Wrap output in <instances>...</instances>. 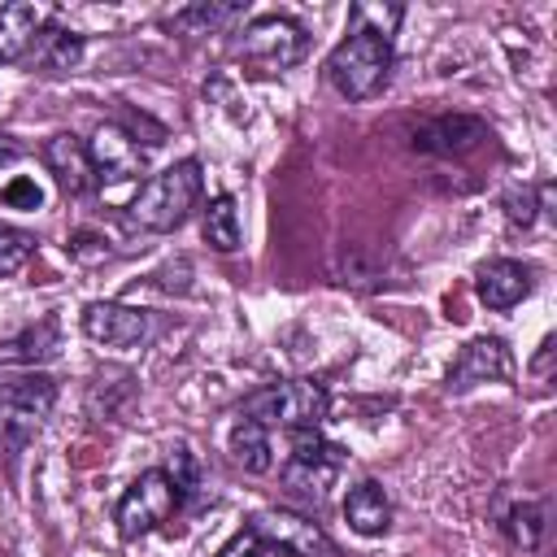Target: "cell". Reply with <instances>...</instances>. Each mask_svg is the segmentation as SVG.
Masks as SVG:
<instances>
[{"label": "cell", "instance_id": "6da1fadb", "mask_svg": "<svg viewBox=\"0 0 557 557\" xmlns=\"http://www.w3.org/2000/svg\"><path fill=\"white\" fill-rule=\"evenodd\" d=\"M200 200V165L196 161H178V165H165L161 174H152L135 200H131V222L139 231H152V235H165L174 226L187 222V213L196 209Z\"/></svg>", "mask_w": 557, "mask_h": 557}, {"label": "cell", "instance_id": "7a4b0ae2", "mask_svg": "<svg viewBox=\"0 0 557 557\" xmlns=\"http://www.w3.org/2000/svg\"><path fill=\"white\" fill-rule=\"evenodd\" d=\"M387 70H392V39L370 26H352L348 39H339L335 52L326 57V78L348 100H370L387 83Z\"/></svg>", "mask_w": 557, "mask_h": 557}, {"label": "cell", "instance_id": "3957f363", "mask_svg": "<svg viewBox=\"0 0 557 557\" xmlns=\"http://www.w3.org/2000/svg\"><path fill=\"white\" fill-rule=\"evenodd\" d=\"M331 409V396L322 383L313 379H287V383H270L261 392H252L239 405V418L257 422V426H292V431H313Z\"/></svg>", "mask_w": 557, "mask_h": 557}, {"label": "cell", "instance_id": "277c9868", "mask_svg": "<svg viewBox=\"0 0 557 557\" xmlns=\"http://www.w3.org/2000/svg\"><path fill=\"white\" fill-rule=\"evenodd\" d=\"M339 470H344V448L326 444L318 431H296L292 435V453L283 461V487L287 492H296L305 500H326Z\"/></svg>", "mask_w": 557, "mask_h": 557}, {"label": "cell", "instance_id": "5b68a950", "mask_svg": "<svg viewBox=\"0 0 557 557\" xmlns=\"http://www.w3.org/2000/svg\"><path fill=\"white\" fill-rule=\"evenodd\" d=\"M57 387L48 374H26L0 392V453H17L48 418Z\"/></svg>", "mask_w": 557, "mask_h": 557}, {"label": "cell", "instance_id": "8992f818", "mask_svg": "<svg viewBox=\"0 0 557 557\" xmlns=\"http://www.w3.org/2000/svg\"><path fill=\"white\" fill-rule=\"evenodd\" d=\"M174 509H178V487H174V479H170L165 470H144V474L126 487V496L117 500L113 522H117L122 540H139V535L157 531Z\"/></svg>", "mask_w": 557, "mask_h": 557}, {"label": "cell", "instance_id": "52a82bcc", "mask_svg": "<svg viewBox=\"0 0 557 557\" xmlns=\"http://www.w3.org/2000/svg\"><path fill=\"white\" fill-rule=\"evenodd\" d=\"M309 39L305 30L292 22V17H278V13H265V17H252L244 26V39H239V52L244 61H252L261 74H278V70H292L300 57H305Z\"/></svg>", "mask_w": 557, "mask_h": 557}, {"label": "cell", "instance_id": "ba28073f", "mask_svg": "<svg viewBox=\"0 0 557 557\" xmlns=\"http://www.w3.org/2000/svg\"><path fill=\"white\" fill-rule=\"evenodd\" d=\"M252 531L261 535V544L278 548L283 557H339L331 535L296 509H261L252 513Z\"/></svg>", "mask_w": 557, "mask_h": 557}, {"label": "cell", "instance_id": "9c48e42d", "mask_svg": "<svg viewBox=\"0 0 557 557\" xmlns=\"http://www.w3.org/2000/svg\"><path fill=\"white\" fill-rule=\"evenodd\" d=\"M87 157H91V170H96L100 178H109V183H126V178H135L139 165H144V148H139V144L131 139V131L117 126V122H100V126L91 131Z\"/></svg>", "mask_w": 557, "mask_h": 557}, {"label": "cell", "instance_id": "30bf717a", "mask_svg": "<svg viewBox=\"0 0 557 557\" xmlns=\"http://www.w3.org/2000/svg\"><path fill=\"white\" fill-rule=\"evenodd\" d=\"M83 335L96 344H109V348H131L148 335V313L117 305V300H91L83 309Z\"/></svg>", "mask_w": 557, "mask_h": 557}, {"label": "cell", "instance_id": "8fae6325", "mask_svg": "<svg viewBox=\"0 0 557 557\" xmlns=\"http://www.w3.org/2000/svg\"><path fill=\"white\" fill-rule=\"evenodd\" d=\"M487 139V126L470 113H453V117H435V122H422L413 131V148L418 152H435V157H461L470 148H479Z\"/></svg>", "mask_w": 557, "mask_h": 557}, {"label": "cell", "instance_id": "7c38bea8", "mask_svg": "<svg viewBox=\"0 0 557 557\" xmlns=\"http://www.w3.org/2000/svg\"><path fill=\"white\" fill-rule=\"evenodd\" d=\"M44 161L52 170V178L61 183V191L70 196H83L96 187V170H91V157H87V144L78 135H52L44 144Z\"/></svg>", "mask_w": 557, "mask_h": 557}, {"label": "cell", "instance_id": "4fadbf2b", "mask_svg": "<svg viewBox=\"0 0 557 557\" xmlns=\"http://www.w3.org/2000/svg\"><path fill=\"white\" fill-rule=\"evenodd\" d=\"M474 292L487 309H513L527 292H531V270L522 261H509V257H496L487 265H479L474 274Z\"/></svg>", "mask_w": 557, "mask_h": 557}, {"label": "cell", "instance_id": "5bb4252c", "mask_svg": "<svg viewBox=\"0 0 557 557\" xmlns=\"http://www.w3.org/2000/svg\"><path fill=\"white\" fill-rule=\"evenodd\" d=\"M505 370H509L505 344H500L496 335H483V339H470V344L461 348V357H457L453 370H448V387H453V392H466V387H474V383L500 379Z\"/></svg>", "mask_w": 557, "mask_h": 557}, {"label": "cell", "instance_id": "9a60e30c", "mask_svg": "<svg viewBox=\"0 0 557 557\" xmlns=\"http://www.w3.org/2000/svg\"><path fill=\"white\" fill-rule=\"evenodd\" d=\"M44 26V9L39 4H26V0H13V4H0V65H13L26 57V48L35 44Z\"/></svg>", "mask_w": 557, "mask_h": 557}, {"label": "cell", "instance_id": "2e32d148", "mask_svg": "<svg viewBox=\"0 0 557 557\" xmlns=\"http://www.w3.org/2000/svg\"><path fill=\"white\" fill-rule=\"evenodd\" d=\"M57 348H61V326L57 318H44L0 344V366H39V361H52Z\"/></svg>", "mask_w": 557, "mask_h": 557}, {"label": "cell", "instance_id": "e0dca14e", "mask_svg": "<svg viewBox=\"0 0 557 557\" xmlns=\"http://www.w3.org/2000/svg\"><path fill=\"white\" fill-rule=\"evenodd\" d=\"M344 518H348V527H352L357 535H383L387 522H392L387 492H383L374 479L357 483V487L348 492V500H344Z\"/></svg>", "mask_w": 557, "mask_h": 557}, {"label": "cell", "instance_id": "ac0fdd59", "mask_svg": "<svg viewBox=\"0 0 557 557\" xmlns=\"http://www.w3.org/2000/svg\"><path fill=\"white\" fill-rule=\"evenodd\" d=\"M231 453H235V461H239L248 474H265V470H270V440H265V426L239 418V422L231 426Z\"/></svg>", "mask_w": 557, "mask_h": 557}, {"label": "cell", "instance_id": "d6986e66", "mask_svg": "<svg viewBox=\"0 0 557 557\" xmlns=\"http://www.w3.org/2000/svg\"><path fill=\"white\" fill-rule=\"evenodd\" d=\"M205 239L218 252H235L239 248V209H235V196H213L209 200V209H205Z\"/></svg>", "mask_w": 557, "mask_h": 557}, {"label": "cell", "instance_id": "ffe728a7", "mask_svg": "<svg viewBox=\"0 0 557 557\" xmlns=\"http://www.w3.org/2000/svg\"><path fill=\"white\" fill-rule=\"evenodd\" d=\"M78 57H83V39L74 30H61V26L44 30V61L52 70H70V65H78Z\"/></svg>", "mask_w": 557, "mask_h": 557}, {"label": "cell", "instance_id": "44dd1931", "mask_svg": "<svg viewBox=\"0 0 557 557\" xmlns=\"http://www.w3.org/2000/svg\"><path fill=\"white\" fill-rule=\"evenodd\" d=\"M35 252V239L26 231H13V226H0V278L17 274Z\"/></svg>", "mask_w": 557, "mask_h": 557}, {"label": "cell", "instance_id": "7402d4cb", "mask_svg": "<svg viewBox=\"0 0 557 557\" xmlns=\"http://www.w3.org/2000/svg\"><path fill=\"white\" fill-rule=\"evenodd\" d=\"M235 13H239V4H196V9L178 13L174 22H178L183 30H191V35H205V30H218V26H226Z\"/></svg>", "mask_w": 557, "mask_h": 557}, {"label": "cell", "instance_id": "603a6c76", "mask_svg": "<svg viewBox=\"0 0 557 557\" xmlns=\"http://www.w3.org/2000/svg\"><path fill=\"white\" fill-rule=\"evenodd\" d=\"M505 527H509V540L518 548H535L540 535H544V513H540V505H518Z\"/></svg>", "mask_w": 557, "mask_h": 557}, {"label": "cell", "instance_id": "cb8c5ba5", "mask_svg": "<svg viewBox=\"0 0 557 557\" xmlns=\"http://www.w3.org/2000/svg\"><path fill=\"white\" fill-rule=\"evenodd\" d=\"M0 200H4L9 209H39V205H44V191L35 187V178H13V183L0 191Z\"/></svg>", "mask_w": 557, "mask_h": 557}, {"label": "cell", "instance_id": "d4e9b609", "mask_svg": "<svg viewBox=\"0 0 557 557\" xmlns=\"http://www.w3.org/2000/svg\"><path fill=\"white\" fill-rule=\"evenodd\" d=\"M218 557H265V544H261V535H257L252 527H244V531H235V535L218 548Z\"/></svg>", "mask_w": 557, "mask_h": 557}, {"label": "cell", "instance_id": "484cf974", "mask_svg": "<svg viewBox=\"0 0 557 557\" xmlns=\"http://www.w3.org/2000/svg\"><path fill=\"white\" fill-rule=\"evenodd\" d=\"M505 213H509L513 226H531L535 213H540V205H535V196L522 187V191H509V196H505Z\"/></svg>", "mask_w": 557, "mask_h": 557}, {"label": "cell", "instance_id": "4316f807", "mask_svg": "<svg viewBox=\"0 0 557 557\" xmlns=\"http://www.w3.org/2000/svg\"><path fill=\"white\" fill-rule=\"evenodd\" d=\"M70 252H74L78 261H100V257H109V244H104L100 235H91V231H78V235L70 239Z\"/></svg>", "mask_w": 557, "mask_h": 557}, {"label": "cell", "instance_id": "83f0119b", "mask_svg": "<svg viewBox=\"0 0 557 557\" xmlns=\"http://www.w3.org/2000/svg\"><path fill=\"white\" fill-rule=\"evenodd\" d=\"M165 474L174 479V487H178V496H183V492H191V483H196V466H191V453H187V448H178Z\"/></svg>", "mask_w": 557, "mask_h": 557}, {"label": "cell", "instance_id": "f1b7e54d", "mask_svg": "<svg viewBox=\"0 0 557 557\" xmlns=\"http://www.w3.org/2000/svg\"><path fill=\"white\" fill-rule=\"evenodd\" d=\"M13 157H17V144H13L9 135H0V165H4V161H13Z\"/></svg>", "mask_w": 557, "mask_h": 557}]
</instances>
